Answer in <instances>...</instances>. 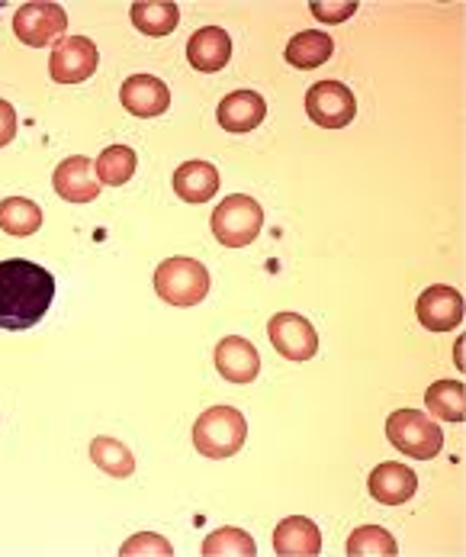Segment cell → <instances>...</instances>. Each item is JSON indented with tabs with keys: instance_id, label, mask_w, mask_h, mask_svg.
Instances as JSON below:
<instances>
[{
	"instance_id": "f1b7e54d",
	"label": "cell",
	"mask_w": 466,
	"mask_h": 557,
	"mask_svg": "<svg viewBox=\"0 0 466 557\" xmlns=\"http://www.w3.org/2000/svg\"><path fill=\"white\" fill-rule=\"evenodd\" d=\"M13 136H16V110L7 100H0V149L10 146Z\"/></svg>"
},
{
	"instance_id": "d4e9b609",
	"label": "cell",
	"mask_w": 466,
	"mask_h": 557,
	"mask_svg": "<svg viewBox=\"0 0 466 557\" xmlns=\"http://www.w3.org/2000/svg\"><path fill=\"white\" fill-rule=\"evenodd\" d=\"M348 555L351 557H395L399 545L380 525H361L348 539Z\"/></svg>"
},
{
	"instance_id": "9c48e42d",
	"label": "cell",
	"mask_w": 466,
	"mask_h": 557,
	"mask_svg": "<svg viewBox=\"0 0 466 557\" xmlns=\"http://www.w3.org/2000/svg\"><path fill=\"white\" fill-rule=\"evenodd\" d=\"M100 65V52L87 36H68L52 49L49 75L59 84H80L87 81Z\"/></svg>"
},
{
	"instance_id": "5bb4252c",
	"label": "cell",
	"mask_w": 466,
	"mask_h": 557,
	"mask_svg": "<svg viewBox=\"0 0 466 557\" xmlns=\"http://www.w3.org/2000/svg\"><path fill=\"white\" fill-rule=\"evenodd\" d=\"M52 184H55L59 197L68 200V203H90V200H97V194H100V187H103V184L97 181L93 161L87 159V156H72V159L62 161V164L55 168Z\"/></svg>"
},
{
	"instance_id": "f546056e",
	"label": "cell",
	"mask_w": 466,
	"mask_h": 557,
	"mask_svg": "<svg viewBox=\"0 0 466 557\" xmlns=\"http://www.w3.org/2000/svg\"><path fill=\"white\" fill-rule=\"evenodd\" d=\"M457 368L464 371V342H457Z\"/></svg>"
},
{
	"instance_id": "7c38bea8",
	"label": "cell",
	"mask_w": 466,
	"mask_h": 557,
	"mask_svg": "<svg viewBox=\"0 0 466 557\" xmlns=\"http://www.w3.org/2000/svg\"><path fill=\"white\" fill-rule=\"evenodd\" d=\"M216 371L229 384H251L261 374V355L248 338L229 335L216 345Z\"/></svg>"
},
{
	"instance_id": "ac0fdd59",
	"label": "cell",
	"mask_w": 466,
	"mask_h": 557,
	"mask_svg": "<svg viewBox=\"0 0 466 557\" xmlns=\"http://www.w3.org/2000/svg\"><path fill=\"white\" fill-rule=\"evenodd\" d=\"M219 190V171L210 161H184L174 171V194L184 203H210Z\"/></svg>"
},
{
	"instance_id": "8fae6325",
	"label": "cell",
	"mask_w": 466,
	"mask_h": 557,
	"mask_svg": "<svg viewBox=\"0 0 466 557\" xmlns=\"http://www.w3.org/2000/svg\"><path fill=\"white\" fill-rule=\"evenodd\" d=\"M229 59H232V36L223 26H203L187 42V62L197 72L216 75L229 65Z\"/></svg>"
},
{
	"instance_id": "ffe728a7",
	"label": "cell",
	"mask_w": 466,
	"mask_h": 557,
	"mask_svg": "<svg viewBox=\"0 0 466 557\" xmlns=\"http://www.w3.org/2000/svg\"><path fill=\"white\" fill-rule=\"evenodd\" d=\"M0 230L13 239H26L42 230V210L29 197L0 200Z\"/></svg>"
},
{
	"instance_id": "ba28073f",
	"label": "cell",
	"mask_w": 466,
	"mask_h": 557,
	"mask_svg": "<svg viewBox=\"0 0 466 557\" xmlns=\"http://www.w3.org/2000/svg\"><path fill=\"white\" fill-rule=\"evenodd\" d=\"M267 335L277 355L287 361H310L318 351V332L310 319L300 313H277L267 322Z\"/></svg>"
},
{
	"instance_id": "4316f807",
	"label": "cell",
	"mask_w": 466,
	"mask_h": 557,
	"mask_svg": "<svg viewBox=\"0 0 466 557\" xmlns=\"http://www.w3.org/2000/svg\"><path fill=\"white\" fill-rule=\"evenodd\" d=\"M119 555L123 557H171L174 555V548H171V542L167 539H161L155 532H142V535H136V539H129L123 548H119Z\"/></svg>"
},
{
	"instance_id": "8992f818",
	"label": "cell",
	"mask_w": 466,
	"mask_h": 557,
	"mask_svg": "<svg viewBox=\"0 0 466 557\" xmlns=\"http://www.w3.org/2000/svg\"><path fill=\"white\" fill-rule=\"evenodd\" d=\"M65 29H68V16H65L62 3L33 0V3H23L13 16V33L29 49H46V46L59 42L65 36Z\"/></svg>"
},
{
	"instance_id": "3957f363",
	"label": "cell",
	"mask_w": 466,
	"mask_h": 557,
	"mask_svg": "<svg viewBox=\"0 0 466 557\" xmlns=\"http://www.w3.org/2000/svg\"><path fill=\"white\" fill-rule=\"evenodd\" d=\"M244 438H248V422L235 406H213L193 425V445L210 461L238 455Z\"/></svg>"
},
{
	"instance_id": "484cf974",
	"label": "cell",
	"mask_w": 466,
	"mask_h": 557,
	"mask_svg": "<svg viewBox=\"0 0 466 557\" xmlns=\"http://www.w3.org/2000/svg\"><path fill=\"white\" fill-rule=\"evenodd\" d=\"M203 555L206 557H251L257 555L254 539L244 529H216L206 542H203Z\"/></svg>"
},
{
	"instance_id": "cb8c5ba5",
	"label": "cell",
	"mask_w": 466,
	"mask_h": 557,
	"mask_svg": "<svg viewBox=\"0 0 466 557\" xmlns=\"http://www.w3.org/2000/svg\"><path fill=\"white\" fill-rule=\"evenodd\" d=\"M136 152L129 146H110L97 156V181L106 187H123L133 174H136Z\"/></svg>"
},
{
	"instance_id": "603a6c76",
	"label": "cell",
	"mask_w": 466,
	"mask_h": 557,
	"mask_svg": "<svg viewBox=\"0 0 466 557\" xmlns=\"http://www.w3.org/2000/svg\"><path fill=\"white\" fill-rule=\"evenodd\" d=\"M425 406L434 419L444 422H464L466 419V387L457 381H438L428 387Z\"/></svg>"
},
{
	"instance_id": "e0dca14e",
	"label": "cell",
	"mask_w": 466,
	"mask_h": 557,
	"mask_svg": "<svg viewBox=\"0 0 466 557\" xmlns=\"http://www.w3.org/2000/svg\"><path fill=\"white\" fill-rule=\"evenodd\" d=\"M274 552L280 557H315L322 552V532L306 516H290L274 529Z\"/></svg>"
},
{
	"instance_id": "44dd1931",
	"label": "cell",
	"mask_w": 466,
	"mask_h": 557,
	"mask_svg": "<svg viewBox=\"0 0 466 557\" xmlns=\"http://www.w3.org/2000/svg\"><path fill=\"white\" fill-rule=\"evenodd\" d=\"M133 23L146 36H167L180 23V7L174 0H139L133 3Z\"/></svg>"
},
{
	"instance_id": "6da1fadb",
	"label": "cell",
	"mask_w": 466,
	"mask_h": 557,
	"mask_svg": "<svg viewBox=\"0 0 466 557\" xmlns=\"http://www.w3.org/2000/svg\"><path fill=\"white\" fill-rule=\"evenodd\" d=\"M55 297V277L36 261H0V329L26 332L49 313Z\"/></svg>"
},
{
	"instance_id": "7402d4cb",
	"label": "cell",
	"mask_w": 466,
	"mask_h": 557,
	"mask_svg": "<svg viewBox=\"0 0 466 557\" xmlns=\"http://www.w3.org/2000/svg\"><path fill=\"white\" fill-rule=\"evenodd\" d=\"M90 461L110 478H133V471H136L133 451L119 438H110V435H100L90 442Z\"/></svg>"
},
{
	"instance_id": "52a82bcc",
	"label": "cell",
	"mask_w": 466,
	"mask_h": 557,
	"mask_svg": "<svg viewBox=\"0 0 466 557\" xmlns=\"http://www.w3.org/2000/svg\"><path fill=\"white\" fill-rule=\"evenodd\" d=\"M306 113L322 129H344L357 116V100L341 81H318L306 94Z\"/></svg>"
},
{
	"instance_id": "7a4b0ae2",
	"label": "cell",
	"mask_w": 466,
	"mask_h": 557,
	"mask_svg": "<svg viewBox=\"0 0 466 557\" xmlns=\"http://www.w3.org/2000/svg\"><path fill=\"white\" fill-rule=\"evenodd\" d=\"M387 438L395 451L415 461H431L444 448V432L421 409H392L387 419Z\"/></svg>"
},
{
	"instance_id": "d6986e66",
	"label": "cell",
	"mask_w": 466,
	"mask_h": 557,
	"mask_svg": "<svg viewBox=\"0 0 466 557\" xmlns=\"http://www.w3.org/2000/svg\"><path fill=\"white\" fill-rule=\"evenodd\" d=\"M335 52V42L328 33L322 29H306V33H297L287 46V62L300 72H312L318 65H325Z\"/></svg>"
},
{
	"instance_id": "83f0119b",
	"label": "cell",
	"mask_w": 466,
	"mask_h": 557,
	"mask_svg": "<svg viewBox=\"0 0 466 557\" xmlns=\"http://www.w3.org/2000/svg\"><path fill=\"white\" fill-rule=\"evenodd\" d=\"M357 10V3L354 0H344V3H312V13H315V20L318 23H341V20H348L351 13Z\"/></svg>"
},
{
	"instance_id": "4fadbf2b",
	"label": "cell",
	"mask_w": 466,
	"mask_h": 557,
	"mask_svg": "<svg viewBox=\"0 0 466 557\" xmlns=\"http://www.w3.org/2000/svg\"><path fill=\"white\" fill-rule=\"evenodd\" d=\"M119 100H123V107H126L133 116L152 120V116H161V113L171 107V90H167V84L161 78H155V75H133L129 81H123Z\"/></svg>"
},
{
	"instance_id": "277c9868",
	"label": "cell",
	"mask_w": 466,
	"mask_h": 557,
	"mask_svg": "<svg viewBox=\"0 0 466 557\" xmlns=\"http://www.w3.org/2000/svg\"><path fill=\"white\" fill-rule=\"evenodd\" d=\"M155 294L167 307H197L210 294V271L197 258H164L155 268Z\"/></svg>"
},
{
	"instance_id": "9a60e30c",
	"label": "cell",
	"mask_w": 466,
	"mask_h": 557,
	"mask_svg": "<svg viewBox=\"0 0 466 557\" xmlns=\"http://www.w3.org/2000/svg\"><path fill=\"white\" fill-rule=\"evenodd\" d=\"M367 486H370V496L383 506H402L415 496L418 490V478L408 465H395V461H387V465H377L367 478Z\"/></svg>"
},
{
	"instance_id": "2e32d148",
	"label": "cell",
	"mask_w": 466,
	"mask_h": 557,
	"mask_svg": "<svg viewBox=\"0 0 466 557\" xmlns=\"http://www.w3.org/2000/svg\"><path fill=\"white\" fill-rule=\"evenodd\" d=\"M264 116H267V100L257 90H235L216 110V120L226 133H251L264 123Z\"/></svg>"
},
{
	"instance_id": "30bf717a",
	"label": "cell",
	"mask_w": 466,
	"mask_h": 557,
	"mask_svg": "<svg viewBox=\"0 0 466 557\" xmlns=\"http://www.w3.org/2000/svg\"><path fill=\"white\" fill-rule=\"evenodd\" d=\"M415 317L428 329V332H451L457 329L466 317L464 294L448 287V284H434L428 287L418 304H415Z\"/></svg>"
},
{
	"instance_id": "5b68a950",
	"label": "cell",
	"mask_w": 466,
	"mask_h": 557,
	"mask_svg": "<svg viewBox=\"0 0 466 557\" xmlns=\"http://www.w3.org/2000/svg\"><path fill=\"white\" fill-rule=\"evenodd\" d=\"M264 230V210L254 197L232 194L213 210V236L226 248H244L261 236Z\"/></svg>"
}]
</instances>
